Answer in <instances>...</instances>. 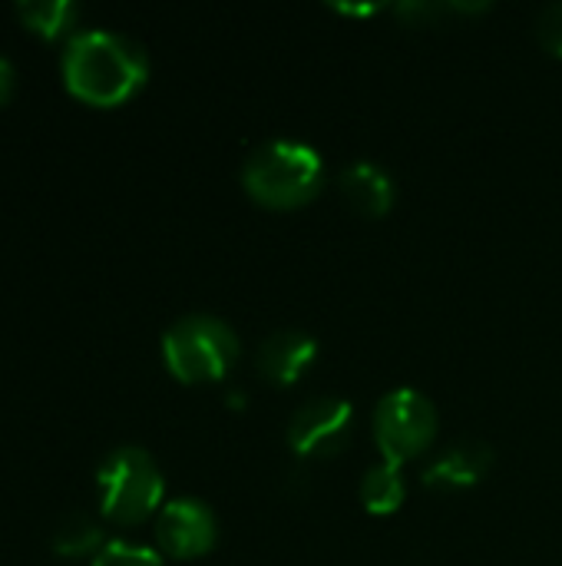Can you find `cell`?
<instances>
[{"instance_id": "cell-1", "label": "cell", "mask_w": 562, "mask_h": 566, "mask_svg": "<svg viewBox=\"0 0 562 566\" xmlns=\"http://www.w3.org/2000/svg\"><path fill=\"white\" fill-rule=\"evenodd\" d=\"M63 86L89 106H119L149 80L146 50L113 30H76L63 46Z\"/></svg>"}, {"instance_id": "cell-2", "label": "cell", "mask_w": 562, "mask_h": 566, "mask_svg": "<svg viewBox=\"0 0 562 566\" xmlns=\"http://www.w3.org/2000/svg\"><path fill=\"white\" fill-rule=\"evenodd\" d=\"M245 192L265 209L308 206L325 186V159L298 139H268L248 153L242 166Z\"/></svg>"}, {"instance_id": "cell-3", "label": "cell", "mask_w": 562, "mask_h": 566, "mask_svg": "<svg viewBox=\"0 0 562 566\" xmlns=\"http://www.w3.org/2000/svg\"><path fill=\"white\" fill-rule=\"evenodd\" d=\"M238 335L215 315H185L162 335V361L182 385L222 381L238 361Z\"/></svg>"}, {"instance_id": "cell-4", "label": "cell", "mask_w": 562, "mask_h": 566, "mask_svg": "<svg viewBox=\"0 0 562 566\" xmlns=\"http://www.w3.org/2000/svg\"><path fill=\"white\" fill-rule=\"evenodd\" d=\"M99 511L119 527H136L162 507L166 481L142 448H116L96 471Z\"/></svg>"}, {"instance_id": "cell-5", "label": "cell", "mask_w": 562, "mask_h": 566, "mask_svg": "<svg viewBox=\"0 0 562 566\" xmlns=\"http://www.w3.org/2000/svg\"><path fill=\"white\" fill-rule=\"evenodd\" d=\"M437 408L417 388H394L374 408V441L381 461L404 468L407 461L421 458L437 438Z\"/></svg>"}, {"instance_id": "cell-6", "label": "cell", "mask_w": 562, "mask_h": 566, "mask_svg": "<svg viewBox=\"0 0 562 566\" xmlns=\"http://www.w3.org/2000/svg\"><path fill=\"white\" fill-rule=\"evenodd\" d=\"M354 431V408L338 395H321L305 401L285 431L288 451L298 461H331L338 458Z\"/></svg>"}, {"instance_id": "cell-7", "label": "cell", "mask_w": 562, "mask_h": 566, "mask_svg": "<svg viewBox=\"0 0 562 566\" xmlns=\"http://www.w3.org/2000/svg\"><path fill=\"white\" fill-rule=\"evenodd\" d=\"M215 541H219V521L195 497H176L156 517V544L166 557L195 560L205 557L215 547Z\"/></svg>"}, {"instance_id": "cell-8", "label": "cell", "mask_w": 562, "mask_h": 566, "mask_svg": "<svg viewBox=\"0 0 562 566\" xmlns=\"http://www.w3.org/2000/svg\"><path fill=\"white\" fill-rule=\"evenodd\" d=\"M315 361H318V338L301 328L272 332L255 352V371L262 375V381L275 388L298 385Z\"/></svg>"}, {"instance_id": "cell-9", "label": "cell", "mask_w": 562, "mask_h": 566, "mask_svg": "<svg viewBox=\"0 0 562 566\" xmlns=\"http://www.w3.org/2000/svg\"><path fill=\"white\" fill-rule=\"evenodd\" d=\"M494 471V448L487 441H457L450 444L444 454H437L421 481L424 488L437 491V494H457V491H467L474 484H480L487 474Z\"/></svg>"}, {"instance_id": "cell-10", "label": "cell", "mask_w": 562, "mask_h": 566, "mask_svg": "<svg viewBox=\"0 0 562 566\" xmlns=\"http://www.w3.org/2000/svg\"><path fill=\"white\" fill-rule=\"evenodd\" d=\"M341 196L348 199V206L368 219H381L394 209V179L384 166L371 163V159H358L351 163L341 176H338Z\"/></svg>"}, {"instance_id": "cell-11", "label": "cell", "mask_w": 562, "mask_h": 566, "mask_svg": "<svg viewBox=\"0 0 562 566\" xmlns=\"http://www.w3.org/2000/svg\"><path fill=\"white\" fill-rule=\"evenodd\" d=\"M404 497H407V484H404L401 468L381 461V464L364 471V478H361V504H364L368 514L391 517V514L401 511Z\"/></svg>"}, {"instance_id": "cell-12", "label": "cell", "mask_w": 562, "mask_h": 566, "mask_svg": "<svg viewBox=\"0 0 562 566\" xmlns=\"http://www.w3.org/2000/svg\"><path fill=\"white\" fill-rule=\"evenodd\" d=\"M17 17L23 20L26 30L53 40V36L70 33V27L76 20V3H70V0H26V3H17Z\"/></svg>"}, {"instance_id": "cell-13", "label": "cell", "mask_w": 562, "mask_h": 566, "mask_svg": "<svg viewBox=\"0 0 562 566\" xmlns=\"http://www.w3.org/2000/svg\"><path fill=\"white\" fill-rule=\"evenodd\" d=\"M103 534L99 524L89 521L86 514H70L53 534V551L60 557H96L103 551Z\"/></svg>"}, {"instance_id": "cell-14", "label": "cell", "mask_w": 562, "mask_h": 566, "mask_svg": "<svg viewBox=\"0 0 562 566\" xmlns=\"http://www.w3.org/2000/svg\"><path fill=\"white\" fill-rule=\"evenodd\" d=\"M93 566H162V557L149 547L139 544H126V541H113L106 544L96 557Z\"/></svg>"}, {"instance_id": "cell-15", "label": "cell", "mask_w": 562, "mask_h": 566, "mask_svg": "<svg viewBox=\"0 0 562 566\" xmlns=\"http://www.w3.org/2000/svg\"><path fill=\"white\" fill-rule=\"evenodd\" d=\"M533 33H537V40H540V46L547 53H553V56L562 60V3H550V7L540 10Z\"/></svg>"}, {"instance_id": "cell-16", "label": "cell", "mask_w": 562, "mask_h": 566, "mask_svg": "<svg viewBox=\"0 0 562 566\" xmlns=\"http://www.w3.org/2000/svg\"><path fill=\"white\" fill-rule=\"evenodd\" d=\"M394 10H397V17L411 20L414 27H424V23H437L441 17L454 13V3H434V0L424 3V0H414V3H397Z\"/></svg>"}, {"instance_id": "cell-17", "label": "cell", "mask_w": 562, "mask_h": 566, "mask_svg": "<svg viewBox=\"0 0 562 566\" xmlns=\"http://www.w3.org/2000/svg\"><path fill=\"white\" fill-rule=\"evenodd\" d=\"M13 86H17V73H13V63L7 56H0V106L13 96Z\"/></svg>"}, {"instance_id": "cell-18", "label": "cell", "mask_w": 562, "mask_h": 566, "mask_svg": "<svg viewBox=\"0 0 562 566\" xmlns=\"http://www.w3.org/2000/svg\"><path fill=\"white\" fill-rule=\"evenodd\" d=\"M331 10H338L344 17H374L384 10V3H331Z\"/></svg>"}]
</instances>
